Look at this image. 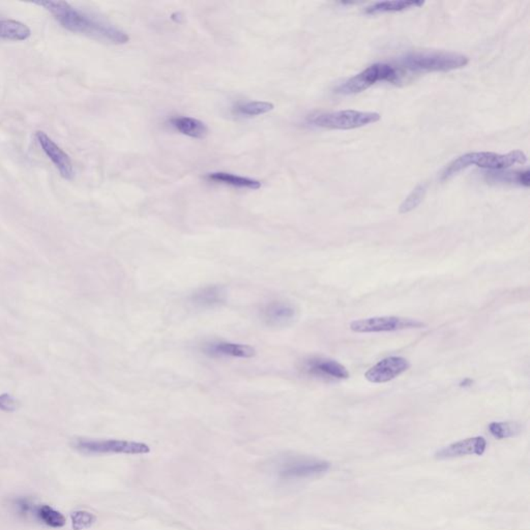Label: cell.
Segmentation results:
<instances>
[{
  "label": "cell",
  "mask_w": 530,
  "mask_h": 530,
  "mask_svg": "<svg viewBox=\"0 0 530 530\" xmlns=\"http://www.w3.org/2000/svg\"><path fill=\"white\" fill-rule=\"evenodd\" d=\"M303 372L314 378L326 381L343 380L349 378V372L337 360L326 358H310L302 366Z\"/></svg>",
  "instance_id": "9c48e42d"
},
{
  "label": "cell",
  "mask_w": 530,
  "mask_h": 530,
  "mask_svg": "<svg viewBox=\"0 0 530 530\" xmlns=\"http://www.w3.org/2000/svg\"><path fill=\"white\" fill-rule=\"evenodd\" d=\"M31 31L24 23L17 20H0V39L8 41H26L31 38Z\"/></svg>",
  "instance_id": "d6986e66"
},
{
  "label": "cell",
  "mask_w": 530,
  "mask_h": 530,
  "mask_svg": "<svg viewBox=\"0 0 530 530\" xmlns=\"http://www.w3.org/2000/svg\"><path fill=\"white\" fill-rule=\"evenodd\" d=\"M400 79L398 70L389 63H377L353 76L336 89L339 95H351L362 93L377 82L396 83Z\"/></svg>",
  "instance_id": "52a82bcc"
},
{
  "label": "cell",
  "mask_w": 530,
  "mask_h": 530,
  "mask_svg": "<svg viewBox=\"0 0 530 530\" xmlns=\"http://www.w3.org/2000/svg\"><path fill=\"white\" fill-rule=\"evenodd\" d=\"M380 120V114L377 112L340 110V111L311 114L306 120L309 125L317 128L347 131L362 128V127L378 122Z\"/></svg>",
  "instance_id": "277c9868"
},
{
  "label": "cell",
  "mask_w": 530,
  "mask_h": 530,
  "mask_svg": "<svg viewBox=\"0 0 530 530\" xmlns=\"http://www.w3.org/2000/svg\"><path fill=\"white\" fill-rule=\"evenodd\" d=\"M33 519L52 529H61L67 523V519L61 512L49 506H38Z\"/></svg>",
  "instance_id": "ffe728a7"
},
{
  "label": "cell",
  "mask_w": 530,
  "mask_h": 530,
  "mask_svg": "<svg viewBox=\"0 0 530 530\" xmlns=\"http://www.w3.org/2000/svg\"><path fill=\"white\" fill-rule=\"evenodd\" d=\"M425 4V1H419V0H394V1H380L375 2L371 4L364 10V14L378 15L385 14V13H398L404 12V10H412V8H419Z\"/></svg>",
  "instance_id": "ac0fdd59"
},
{
  "label": "cell",
  "mask_w": 530,
  "mask_h": 530,
  "mask_svg": "<svg viewBox=\"0 0 530 530\" xmlns=\"http://www.w3.org/2000/svg\"><path fill=\"white\" fill-rule=\"evenodd\" d=\"M410 364L402 356H390L367 371L364 377L372 383H385L397 378L408 370Z\"/></svg>",
  "instance_id": "30bf717a"
},
{
  "label": "cell",
  "mask_w": 530,
  "mask_h": 530,
  "mask_svg": "<svg viewBox=\"0 0 530 530\" xmlns=\"http://www.w3.org/2000/svg\"><path fill=\"white\" fill-rule=\"evenodd\" d=\"M490 434L496 440L515 437L522 431V426L513 421H494L488 427Z\"/></svg>",
  "instance_id": "7402d4cb"
},
{
  "label": "cell",
  "mask_w": 530,
  "mask_h": 530,
  "mask_svg": "<svg viewBox=\"0 0 530 530\" xmlns=\"http://www.w3.org/2000/svg\"><path fill=\"white\" fill-rule=\"evenodd\" d=\"M205 178L209 182L233 186V188H248V190H258L262 188V182L259 180L232 175V173L213 172L207 175Z\"/></svg>",
  "instance_id": "e0dca14e"
},
{
  "label": "cell",
  "mask_w": 530,
  "mask_h": 530,
  "mask_svg": "<svg viewBox=\"0 0 530 530\" xmlns=\"http://www.w3.org/2000/svg\"><path fill=\"white\" fill-rule=\"evenodd\" d=\"M426 324L419 320L410 318L383 316V317L366 318L353 321L349 326L351 330L358 334L369 332H396V330H411V328H425Z\"/></svg>",
  "instance_id": "ba28073f"
},
{
  "label": "cell",
  "mask_w": 530,
  "mask_h": 530,
  "mask_svg": "<svg viewBox=\"0 0 530 530\" xmlns=\"http://www.w3.org/2000/svg\"><path fill=\"white\" fill-rule=\"evenodd\" d=\"M35 138H37L45 154L48 156L49 160L58 170L61 177L67 180L73 179L75 172H74L73 163H72L69 154L65 150H61L46 133L38 131L35 133Z\"/></svg>",
  "instance_id": "8fae6325"
},
{
  "label": "cell",
  "mask_w": 530,
  "mask_h": 530,
  "mask_svg": "<svg viewBox=\"0 0 530 530\" xmlns=\"http://www.w3.org/2000/svg\"><path fill=\"white\" fill-rule=\"evenodd\" d=\"M326 460L307 456H286L275 464V474L282 482H296L322 476L330 470Z\"/></svg>",
  "instance_id": "5b68a950"
},
{
  "label": "cell",
  "mask_w": 530,
  "mask_h": 530,
  "mask_svg": "<svg viewBox=\"0 0 530 530\" xmlns=\"http://www.w3.org/2000/svg\"><path fill=\"white\" fill-rule=\"evenodd\" d=\"M18 402L10 394L4 393L0 395V410L4 412H14L17 410Z\"/></svg>",
  "instance_id": "4316f807"
},
{
  "label": "cell",
  "mask_w": 530,
  "mask_h": 530,
  "mask_svg": "<svg viewBox=\"0 0 530 530\" xmlns=\"http://www.w3.org/2000/svg\"><path fill=\"white\" fill-rule=\"evenodd\" d=\"M226 300V288L220 285L205 286L196 290L190 298V302L195 307L200 309H211L221 306Z\"/></svg>",
  "instance_id": "9a60e30c"
},
{
  "label": "cell",
  "mask_w": 530,
  "mask_h": 530,
  "mask_svg": "<svg viewBox=\"0 0 530 530\" xmlns=\"http://www.w3.org/2000/svg\"><path fill=\"white\" fill-rule=\"evenodd\" d=\"M35 4L43 6L63 29L72 33H81L97 41L114 45H124L130 41V37L122 29L90 16L67 2L46 0L35 2Z\"/></svg>",
  "instance_id": "6da1fadb"
},
{
  "label": "cell",
  "mask_w": 530,
  "mask_h": 530,
  "mask_svg": "<svg viewBox=\"0 0 530 530\" xmlns=\"http://www.w3.org/2000/svg\"><path fill=\"white\" fill-rule=\"evenodd\" d=\"M275 109V105L269 102L249 101L239 103L233 112L246 118H254V116L264 115Z\"/></svg>",
  "instance_id": "44dd1931"
},
{
  "label": "cell",
  "mask_w": 530,
  "mask_h": 530,
  "mask_svg": "<svg viewBox=\"0 0 530 530\" xmlns=\"http://www.w3.org/2000/svg\"><path fill=\"white\" fill-rule=\"evenodd\" d=\"M493 175L494 179L497 182H512V184H518L520 186L529 188L530 184V172L529 170L521 171V172H500L497 171V173H490Z\"/></svg>",
  "instance_id": "cb8c5ba5"
},
{
  "label": "cell",
  "mask_w": 530,
  "mask_h": 530,
  "mask_svg": "<svg viewBox=\"0 0 530 530\" xmlns=\"http://www.w3.org/2000/svg\"><path fill=\"white\" fill-rule=\"evenodd\" d=\"M201 351L207 355L219 358L229 356L235 358H251L256 355L254 347L239 343L227 342V341H211L203 344Z\"/></svg>",
  "instance_id": "5bb4252c"
},
{
  "label": "cell",
  "mask_w": 530,
  "mask_h": 530,
  "mask_svg": "<svg viewBox=\"0 0 530 530\" xmlns=\"http://www.w3.org/2000/svg\"><path fill=\"white\" fill-rule=\"evenodd\" d=\"M468 63L469 58L465 55L437 51L409 53L400 61L401 65L412 73H447L462 69L466 67Z\"/></svg>",
  "instance_id": "3957f363"
},
{
  "label": "cell",
  "mask_w": 530,
  "mask_h": 530,
  "mask_svg": "<svg viewBox=\"0 0 530 530\" xmlns=\"http://www.w3.org/2000/svg\"><path fill=\"white\" fill-rule=\"evenodd\" d=\"M72 527L74 530L89 529L95 524L97 517L88 511H76L71 515Z\"/></svg>",
  "instance_id": "484cf974"
},
{
  "label": "cell",
  "mask_w": 530,
  "mask_h": 530,
  "mask_svg": "<svg viewBox=\"0 0 530 530\" xmlns=\"http://www.w3.org/2000/svg\"><path fill=\"white\" fill-rule=\"evenodd\" d=\"M12 506L15 513L21 518L29 519L33 518L35 516V502L29 497H19L13 500Z\"/></svg>",
  "instance_id": "d4e9b609"
},
{
  "label": "cell",
  "mask_w": 530,
  "mask_h": 530,
  "mask_svg": "<svg viewBox=\"0 0 530 530\" xmlns=\"http://www.w3.org/2000/svg\"><path fill=\"white\" fill-rule=\"evenodd\" d=\"M169 122L178 133L188 137L203 139L209 135V127L197 118H190V116H177V118H171Z\"/></svg>",
  "instance_id": "2e32d148"
},
{
  "label": "cell",
  "mask_w": 530,
  "mask_h": 530,
  "mask_svg": "<svg viewBox=\"0 0 530 530\" xmlns=\"http://www.w3.org/2000/svg\"><path fill=\"white\" fill-rule=\"evenodd\" d=\"M487 445V440L482 436L466 438L438 449L435 457L440 460H449L465 456H483L486 451Z\"/></svg>",
  "instance_id": "4fadbf2b"
},
{
  "label": "cell",
  "mask_w": 530,
  "mask_h": 530,
  "mask_svg": "<svg viewBox=\"0 0 530 530\" xmlns=\"http://www.w3.org/2000/svg\"><path fill=\"white\" fill-rule=\"evenodd\" d=\"M298 316V310L286 300H273L260 310L262 322L269 328H285L290 326Z\"/></svg>",
  "instance_id": "7c38bea8"
},
{
  "label": "cell",
  "mask_w": 530,
  "mask_h": 530,
  "mask_svg": "<svg viewBox=\"0 0 530 530\" xmlns=\"http://www.w3.org/2000/svg\"><path fill=\"white\" fill-rule=\"evenodd\" d=\"M72 447L83 455H146L150 445L144 442L122 440H88L77 438Z\"/></svg>",
  "instance_id": "8992f818"
},
{
  "label": "cell",
  "mask_w": 530,
  "mask_h": 530,
  "mask_svg": "<svg viewBox=\"0 0 530 530\" xmlns=\"http://www.w3.org/2000/svg\"><path fill=\"white\" fill-rule=\"evenodd\" d=\"M426 192H427V188H426L425 184H419V186H417V188L409 194V196L403 201V203L400 207V213H410L413 209H417V207L421 204L424 198H425Z\"/></svg>",
  "instance_id": "603a6c76"
},
{
  "label": "cell",
  "mask_w": 530,
  "mask_h": 530,
  "mask_svg": "<svg viewBox=\"0 0 530 530\" xmlns=\"http://www.w3.org/2000/svg\"><path fill=\"white\" fill-rule=\"evenodd\" d=\"M527 162V156L522 150H513L504 154L492 152H468L453 160L444 169L442 179H449L472 165L488 170L501 171L515 165H524Z\"/></svg>",
  "instance_id": "7a4b0ae2"
}]
</instances>
